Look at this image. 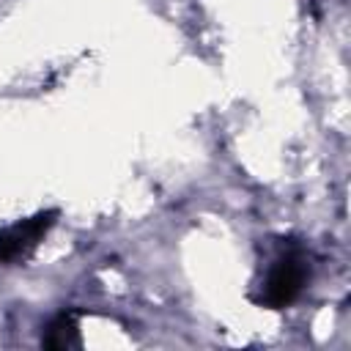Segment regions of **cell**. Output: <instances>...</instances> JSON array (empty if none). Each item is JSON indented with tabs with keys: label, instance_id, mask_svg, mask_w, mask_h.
Returning <instances> with one entry per match:
<instances>
[{
	"label": "cell",
	"instance_id": "obj_1",
	"mask_svg": "<svg viewBox=\"0 0 351 351\" xmlns=\"http://www.w3.org/2000/svg\"><path fill=\"white\" fill-rule=\"evenodd\" d=\"M304 280H307V263L302 255L296 252H285L269 271L266 282H263V291L258 296V302L263 307H271V310H282L288 307L304 288Z\"/></svg>",
	"mask_w": 351,
	"mask_h": 351
},
{
	"label": "cell",
	"instance_id": "obj_3",
	"mask_svg": "<svg viewBox=\"0 0 351 351\" xmlns=\"http://www.w3.org/2000/svg\"><path fill=\"white\" fill-rule=\"evenodd\" d=\"M41 346H44V348H55V351L80 346L77 318H74V313H71V310H69V313H66V310H63V313H58V315L47 324V332H44V337H41Z\"/></svg>",
	"mask_w": 351,
	"mask_h": 351
},
{
	"label": "cell",
	"instance_id": "obj_2",
	"mask_svg": "<svg viewBox=\"0 0 351 351\" xmlns=\"http://www.w3.org/2000/svg\"><path fill=\"white\" fill-rule=\"evenodd\" d=\"M55 219H58V211H38L30 219H22L0 230V263L25 261L47 236V230L55 225Z\"/></svg>",
	"mask_w": 351,
	"mask_h": 351
}]
</instances>
